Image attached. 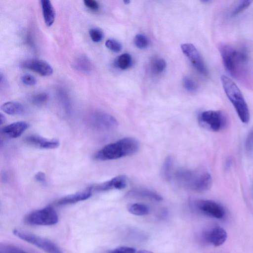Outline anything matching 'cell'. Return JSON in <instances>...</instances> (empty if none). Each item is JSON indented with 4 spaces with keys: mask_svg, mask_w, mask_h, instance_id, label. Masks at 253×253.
Returning <instances> with one entry per match:
<instances>
[{
    "mask_svg": "<svg viewBox=\"0 0 253 253\" xmlns=\"http://www.w3.org/2000/svg\"><path fill=\"white\" fill-rule=\"evenodd\" d=\"M106 46L110 50L115 52H119L122 49L121 43L114 39H108L105 42Z\"/></svg>",
    "mask_w": 253,
    "mask_h": 253,
    "instance_id": "obj_29",
    "label": "cell"
},
{
    "mask_svg": "<svg viewBox=\"0 0 253 253\" xmlns=\"http://www.w3.org/2000/svg\"><path fill=\"white\" fill-rule=\"evenodd\" d=\"M166 67V62L165 60L162 58H154L150 62V68L151 71L156 75H158L162 73Z\"/></svg>",
    "mask_w": 253,
    "mask_h": 253,
    "instance_id": "obj_22",
    "label": "cell"
},
{
    "mask_svg": "<svg viewBox=\"0 0 253 253\" xmlns=\"http://www.w3.org/2000/svg\"><path fill=\"white\" fill-rule=\"evenodd\" d=\"M221 82L226 96L234 106L240 120L244 124H248L250 120V111L241 90L227 76H222Z\"/></svg>",
    "mask_w": 253,
    "mask_h": 253,
    "instance_id": "obj_2",
    "label": "cell"
},
{
    "mask_svg": "<svg viewBox=\"0 0 253 253\" xmlns=\"http://www.w3.org/2000/svg\"><path fill=\"white\" fill-rule=\"evenodd\" d=\"M89 35L91 40L94 42H100L104 37L103 31L98 28H91L89 31Z\"/></svg>",
    "mask_w": 253,
    "mask_h": 253,
    "instance_id": "obj_28",
    "label": "cell"
},
{
    "mask_svg": "<svg viewBox=\"0 0 253 253\" xmlns=\"http://www.w3.org/2000/svg\"><path fill=\"white\" fill-rule=\"evenodd\" d=\"M1 109L5 113L11 115H20L25 111L24 106L20 102L8 101L1 106Z\"/></svg>",
    "mask_w": 253,
    "mask_h": 253,
    "instance_id": "obj_20",
    "label": "cell"
},
{
    "mask_svg": "<svg viewBox=\"0 0 253 253\" xmlns=\"http://www.w3.org/2000/svg\"><path fill=\"white\" fill-rule=\"evenodd\" d=\"M124 2L126 4H128V3H129L130 1H129V0H125V1H124Z\"/></svg>",
    "mask_w": 253,
    "mask_h": 253,
    "instance_id": "obj_41",
    "label": "cell"
},
{
    "mask_svg": "<svg viewBox=\"0 0 253 253\" xmlns=\"http://www.w3.org/2000/svg\"><path fill=\"white\" fill-rule=\"evenodd\" d=\"M22 82L26 85L33 86L36 84V78L30 74H25L21 77Z\"/></svg>",
    "mask_w": 253,
    "mask_h": 253,
    "instance_id": "obj_32",
    "label": "cell"
},
{
    "mask_svg": "<svg viewBox=\"0 0 253 253\" xmlns=\"http://www.w3.org/2000/svg\"><path fill=\"white\" fill-rule=\"evenodd\" d=\"M25 141L36 147L42 149H55L59 145L56 139H48L37 135H30L25 138Z\"/></svg>",
    "mask_w": 253,
    "mask_h": 253,
    "instance_id": "obj_13",
    "label": "cell"
},
{
    "mask_svg": "<svg viewBox=\"0 0 253 253\" xmlns=\"http://www.w3.org/2000/svg\"><path fill=\"white\" fill-rule=\"evenodd\" d=\"M172 165V158L170 156H168L165 160L162 169L163 175L166 180H171Z\"/></svg>",
    "mask_w": 253,
    "mask_h": 253,
    "instance_id": "obj_24",
    "label": "cell"
},
{
    "mask_svg": "<svg viewBox=\"0 0 253 253\" xmlns=\"http://www.w3.org/2000/svg\"><path fill=\"white\" fill-rule=\"evenodd\" d=\"M92 190V187H90L84 191L66 196L59 199L57 201V204L58 205H65L85 200L91 197Z\"/></svg>",
    "mask_w": 253,
    "mask_h": 253,
    "instance_id": "obj_14",
    "label": "cell"
},
{
    "mask_svg": "<svg viewBox=\"0 0 253 253\" xmlns=\"http://www.w3.org/2000/svg\"><path fill=\"white\" fill-rule=\"evenodd\" d=\"M84 4L86 7L92 11H97L99 8V3L94 0H84Z\"/></svg>",
    "mask_w": 253,
    "mask_h": 253,
    "instance_id": "obj_34",
    "label": "cell"
},
{
    "mask_svg": "<svg viewBox=\"0 0 253 253\" xmlns=\"http://www.w3.org/2000/svg\"><path fill=\"white\" fill-rule=\"evenodd\" d=\"M132 57L127 53H123L118 56L114 61L115 66L122 70H126L132 65Z\"/></svg>",
    "mask_w": 253,
    "mask_h": 253,
    "instance_id": "obj_21",
    "label": "cell"
},
{
    "mask_svg": "<svg viewBox=\"0 0 253 253\" xmlns=\"http://www.w3.org/2000/svg\"><path fill=\"white\" fill-rule=\"evenodd\" d=\"M181 48L197 71L203 76H208L207 68L196 47L192 43H183Z\"/></svg>",
    "mask_w": 253,
    "mask_h": 253,
    "instance_id": "obj_9",
    "label": "cell"
},
{
    "mask_svg": "<svg viewBox=\"0 0 253 253\" xmlns=\"http://www.w3.org/2000/svg\"><path fill=\"white\" fill-rule=\"evenodd\" d=\"M41 4L44 23L47 26L50 27L55 20V10L52 3L48 0H42Z\"/></svg>",
    "mask_w": 253,
    "mask_h": 253,
    "instance_id": "obj_18",
    "label": "cell"
},
{
    "mask_svg": "<svg viewBox=\"0 0 253 253\" xmlns=\"http://www.w3.org/2000/svg\"><path fill=\"white\" fill-rule=\"evenodd\" d=\"M253 2V0H250L240 1L238 4L232 11V16H236L242 12L247 9Z\"/></svg>",
    "mask_w": 253,
    "mask_h": 253,
    "instance_id": "obj_27",
    "label": "cell"
},
{
    "mask_svg": "<svg viewBox=\"0 0 253 253\" xmlns=\"http://www.w3.org/2000/svg\"><path fill=\"white\" fill-rule=\"evenodd\" d=\"M0 253H28L19 248L9 244H0Z\"/></svg>",
    "mask_w": 253,
    "mask_h": 253,
    "instance_id": "obj_26",
    "label": "cell"
},
{
    "mask_svg": "<svg viewBox=\"0 0 253 253\" xmlns=\"http://www.w3.org/2000/svg\"><path fill=\"white\" fill-rule=\"evenodd\" d=\"M128 211L132 214L143 216L149 212V209L147 206L142 203H134L129 206Z\"/></svg>",
    "mask_w": 253,
    "mask_h": 253,
    "instance_id": "obj_23",
    "label": "cell"
},
{
    "mask_svg": "<svg viewBox=\"0 0 253 253\" xmlns=\"http://www.w3.org/2000/svg\"><path fill=\"white\" fill-rule=\"evenodd\" d=\"M7 180V176L5 173H3V174L2 175V180L3 181V182H5V181Z\"/></svg>",
    "mask_w": 253,
    "mask_h": 253,
    "instance_id": "obj_40",
    "label": "cell"
},
{
    "mask_svg": "<svg viewBox=\"0 0 253 253\" xmlns=\"http://www.w3.org/2000/svg\"><path fill=\"white\" fill-rule=\"evenodd\" d=\"M28 123L24 121H18L7 125L2 128V132L10 138L20 136L29 127Z\"/></svg>",
    "mask_w": 253,
    "mask_h": 253,
    "instance_id": "obj_15",
    "label": "cell"
},
{
    "mask_svg": "<svg viewBox=\"0 0 253 253\" xmlns=\"http://www.w3.org/2000/svg\"><path fill=\"white\" fill-rule=\"evenodd\" d=\"M246 149L247 151L250 152L253 149V128L249 133L245 143Z\"/></svg>",
    "mask_w": 253,
    "mask_h": 253,
    "instance_id": "obj_35",
    "label": "cell"
},
{
    "mask_svg": "<svg viewBox=\"0 0 253 253\" xmlns=\"http://www.w3.org/2000/svg\"><path fill=\"white\" fill-rule=\"evenodd\" d=\"M179 182L184 188L196 192H203L211 188L212 179L207 171L185 169L180 174Z\"/></svg>",
    "mask_w": 253,
    "mask_h": 253,
    "instance_id": "obj_3",
    "label": "cell"
},
{
    "mask_svg": "<svg viewBox=\"0 0 253 253\" xmlns=\"http://www.w3.org/2000/svg\"><path fill=\"white\" fill-rule=\"evenodd\" d=\"M24 221L31 225H52L57 223L58 216L54 209L48 206L29 213Z\"/></svg>",
    "mask_w": 253,
    "mask_h": 253,
    "instance_id": "obj_6",
    "label": "cell"
},
{
    "mask_svg": "<svg viewBox=\"0 0 253 253\" xmlns=\"http://www.w3.org/2000/svg\"><path fill=\"white\" fill-rule=\"evenodd\" d=\"M88 122L93 127L102 130H109L118 126L117 120L112 115L100 111H95L88 118Z\"/></svg>",
    "mask_w": 253,
    "mask_h": 253,
    "instance_id": "obj_8",
    "label": "cell"
},
{
    "mask_svg": "<svg viewBox=\"0 0 253 253\" xmlns=\"http://www.w3.org/2000/svg\"><path fill=\"white\" fill-rule=\"evenodd\" d=\"M135 249L132 247L127 246L119 247L108 253H135Z\"/></svg>",
    "mask_w": 253,
    "mask_h": 253,
    "instance_id": "obj_33",
    "label": "cell"
},
{
    "mask_svg": "<svg viewBox=\"0 0 253 253\" xmlns=\"http://www.w3.org/2000/svg\"><path fill=\"white\" fill-rule=\"evenodd\" d=\"M135 46L140 49H144L149 45V41L148 38L144 34H137L134 39Z\"/></svg>",
    "mask_w": 253,
    "mask_h": 253,
    "instance_id": "obj_25",
    "label": "cell"
},
{
    "mask_svg": "<svg viewBox=\"0 0 253 253\" xmlns=\"http://www.w3.org/2000/svg\"><path fill=\"white\" fill-rule=\"evenodd\" d=\"M127 185L125 175L117 176L109 180L93 186L92 188L97 191H106L112 189H123Z\"/></svg>",
    "mask_w": 253,
    "mask_h": 253,
    "instance_id": "obj_12",
    "label": "cell"
},
{
    "mask_svg": "<svg viewBox=\"0 0 253 253\" xmlns=\"http://www.w3.org/2000/svg\"><path fill=\"white\" fill-rule=\"evenodd\" d=\"M127 196L129 197L142 198L160 202L163 200L162 197L157 193L145 188H135L129 191Z\"/></svg>",
    "mask_w": 253,
    "mask_h": 253,
    "instance_id": "obj_17",
    "label": "cell"
},
{
    "mask_svg": "<svg viewBox=\"0 0 253 253\" xmlns=\"http://www.w3.org/2000/svg\"><path fill=\"white\" fill-rule=\"evenodd\" d=\"M198 122L202 127L214 132L221 130L227 124L226 117L220 111H204L199 114Z\"/></svg>",
    "mask_w": 253,
    "mask_h": 253,
    "instance_id": "obj_5",
    "label": "cell"
},
{
    "mask_svg": "<svg viewBox=\"0 0 253 253\" xmlns=\"http://www.w3.org/2000/svg\"><path fill=\"white\" fill-rule=\"evenodd\" d=\"M35 179L41 183H44L46 182V175L45 173L42 171L37 172L35 175Z\"/></svg>",
    "mask_w": 253,
    "mask_h": 253,
    "instance_id": "obj_36",
    "label": "cell"
},
{
    "mask_svg": "<svg viewBox=\"0 0 253 253\" xmlns=\"http://www.w3.org/2000/svg\"><path fill=\"white\" fill-rule=\"evenodd\" d=\"M219 50L224 66L232 76L237 77L242 66L248 60V55L244 49H237L226 44H221Z\"/></svg>",
    "mask_w": 253,
    "mask_h": 253,
    "instance_id": "obj_4",
    "label": "cell"
},
{
    "mask_svg": "<svg viewBox=\"0 0 253 253\" xmlns=\"http://www.w3.org/2000/svg\"><path fill=\"white\" fill-rule=\"evenodd\" d=\"M139 148L138 141L133 137H125L104 146L95 155V159L113 160L136 153Z\"/></svg>",
    "mask_w": 253,
    "mask_h": 253,
    "instance_id": "obj_1",
    "label": "cell"
},
{
    "mask_svg": "<svg viewBox=\"0 0 253 253\" xmlns=\"http://www.w3.org/2000/svg\"><path fill=\"white\" fill-rule=\"evenodd\" d=\"M0 125H2L3 123H4L6 120L5 116L2 113H0Z\"/></svg>",
    "mask_w": 253,
    "mask_h": 253,
    "instance_id": "obj_37",
    "label": "cell"
},
{
    "mask_svg": "<svg viewBox=\"0 0 253 253\" xmlns=\"http://www.w3.org/2000/svg\"><path fill=\"white\" fill-rule=\"evenodd\" d=\"M206 238L211 244L217 247L222 245L225 242L227 234L223 228L215 226L206 235Z\"/></svg>",
    "mask_w": 253,
    "mask_h": 253,
    "instance_id": "obj_16",
    "label": "cell"
},
{
    "mask_svg": "<svg viewBox=\"0 0 253 253\" xmlns=\"http://www.w3.org/2000/svg\"><path fill=\"white\" fill-rule=\"evenodd\" d=\"M73 67L81 72L88 73L92 70V64L87 56L81 55L74 60L73 63Z\"/></svg>",
    "mask_w": 253,
    "mask_h": 253,
    "instance_id": "obj_19",
    "label": "cell"
},
{
    "mask_svg": "<svg viewBox=\"0 0 253 253\" xmlns=\"http://www.w3.org/2000/svg\"><path fill=\"white\" fill-rule=\"evenodd\" d=\"M197 209L209 216L221 219L225 215L223 208L216 202L210 200H201L195 203Z\"/></svg>",
    "mask_w": 253,
    "mask_h": 253,
    "instance_id": "obj_10",
    "label": "cell"
},
{
    "mask_svg": "<svg viewBox=\"0 0 253 253\" xmlns=\"http://www.w3.org/2000/svg\"><path fill=\"white\" fill-rule=\"evenodd\" d=\"M231 165V160L230 159H228L226 162V167L229 168Z\"/></svg>",
    "mask_w": 253,
    "mask_h": 253,
    "instance_id": "obj_38",
    "label": "cell"
},
{
    "mask_svg": "<svg viewBox=\"0 0 253 253\" xmlns=\"http://www.w3.org/2000/svg\"><path fill=\"white\" fill-rule=\"evenodd\" d=\"M48 99V95L45 92H41L34 95L31 98L32 103L40 105L45 103Z\"/></svg>",
    "mask_w": 253,
    "mask_h": 253,
    "instance_id": "obj_30",
    "label": "cell"
},
{
    "mask_svg": "<svg viewBox=\"0 0 253 253\" xmlns=\"http://www.w3.org/2000/svg\"><path fill=\"white\" fill-rule=\"evenodd\" d=\"M20 66L36 72L42 76H49L53 72L51 66L46 61L41 59H32L24 60L21 63Z\"/></svg>",
    "mask_w": 253,
    "mask_h": 253,
    "instance_id": "obj_11",
    "label": "cell"
},
{
    "mask_svg": "<svg viewBox=\"0 0 253 253\" xmlns=\"http://www.w3.org/2000/svg\"><path fill=\"white\" fill-rule=\"evenodd\" d=\"M136 253H153L152 252L149 251H147V250H141V251H138Z\"/></svg>",
    "mask_w": 253,
    "mask_h": 253,
    "instance_id": "obj_39",
    "label": "cell"
},
{
    "mask_svg": "<svg viewBox=\"0 0 253 253\" xmlns=\"http://www.w3.org/2000/svg\"><path fill=\"white\" fill-rule=\"evenodd\" d=\"M183 85L187 90L190 92H194L197 89V86L195 82L188 77H185L183 79Z\"/></svg>",
    "mask_w": 253,
    "mask_h": 253,
    "instance_id": "obj_31",
    "label": "cell"
},
{
    "mask_svg": "<svg viewBox=\"0 0 253 253\" xmlns=\"http://www.w3.org/2000/svg\"><path fill=\"white\" fill-rule=\"evenodd\" d=\"M13 233L19 238L41 249L47 253H63L51 241L29 233L14 229Z\"/></svg>",
    "mask_w": 253,
    "mask_h": 253,
    "instance_id": "obj_7",
    "label": "cell"
}]
</instances>
